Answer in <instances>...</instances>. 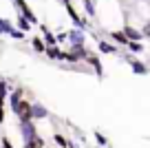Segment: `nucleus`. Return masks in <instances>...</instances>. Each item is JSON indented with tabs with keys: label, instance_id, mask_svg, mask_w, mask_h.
<instances>
[{
	"label": "nucleus",
	"instance_id": "1",
	"mask_svg": "<svg viewBox=\"0 0 150 148\" xmlns=\"http://www.w3.org/2000/svg\"><path fill=\"white\" fill-rule=\"evenodd\" d=\"M44 146H47V142H44V137H40V135H35V137L24 142V148H44Z\"/></svg>",
	"mask_w": 150,
	"mask_h": 148
},
{
	"label": "nucleus",
	"instance_id": "2",
	"mask_svg": "<svg viewBox=\"0 0 150 148\" xmlns=\"http://www.w3.org/2000/svg\"><path fill=\"white\" fill-rule=\"evenodd\" d=\"M31 111H33V120H42V117L49 115V111L42 106V104H31Z\"/></svg>",
	"mask_w": 150,
	"mask_h": 148
},
{
	"label": "nucleus",
	"instance_id": "3",
	"mask_svg": "<svg viewBox=\"0 0 150 148\" xmlns=\"http://www.w3.org/2000/svg\"><path fill=\"white\" fill-rule=\"evenodd\" d=\"M31 46H33V51H35V53H44V51H47L42 38H31Z\"/></svg>",
	"mask_w": 150,
	"mask_h": 148
},
{
	"label": "nucleus",
	"instance_id": "4",
	"mask_svg": "<svg viewBox=\"0 0 150 148\" xmlns=\"http://www.w3.org/2000/svg\"><path fill=\"white\" fill-rule=\"evenodd\" d=\"M9 95V88H7V82L0 80V104H5V97Z\"/></svg>",
	"mask_w": 150,
	"mask_h": 148
},
{
	"label": "nucleus",
	"instance_id": "5",
	"mask_svg": "<svg viewBox=\"0 0 150 148\" xmlns=\"http://www.w3.org/2000/svg\"><path fill=\"white\" fill-rule=\"evenodd\" d=\"M18 27L22 29V31H29V29H31V24H29V20L24 18V16H18Z\"/></svg>",
	"mask_w": 150,
	"mask_h": 148
},
{
	"label": "nucleus",
	"instance_id": "6",
	"mask_svg": "<svg viewBox=\"0 0 150 148\" xmlns=\"http://www.w3.org/2000/svg\"><path fill=\"white\" fill-rule=\"evenodd\" d=\"M0 148H16V146H13V144H11V139H9V137H7V135H5V137L0 139Z\"/></svg>",
	"mask_w": 150,
	"mask_h": 148
},
{
	"label": "nucleus",
	"instance_id": "7",
	"mask_svg": "<svg viewBox=\"0 0 150 148\" xmlns=\"http://www.w3.org/2000/svg\"><path fill=\"white\" fill-rule=\"evenodd\" d=\"M53 139H55V142H57V146H60V148H66V139L62 137L60 133H55V135H53Z\"/></svg>",
	"mask_w": 150,
	"mask_h": 148
},
{
	"label": "nucleus",
	"instance_id": "8",
	"mask_svg": "<svg viewBox=\"0 0 150 148\" xmlns=\"http://www.w3.org/2000/svg\"><path fill=\"white\" fill-rule=\"evenodd\" d=\"M112 38H115V40H117V42H122V44H124V42H128L124 33H112Z\"/></svg>",
	"mask_w": 150,
	"mask_h": 148
},
{
	"label": "nucleus",
	"instance_id": "9",
	"mask_svg": "<svg viewBox=\"0 0 150 148\" xmlns=\"http://www.w3.org/2000/svg\"><path fill=\"white\" fill-rule=\"evenodd\" d=\"M5 122V104H0V124Z\"/></svg>",
	"mask_w": 150,
	"mask_h": 148
},
{
	"label": "nucleus",
	"instance_id": "10",
	"mask_svg": "<svg viewBox=\"0 0 150 148\" xmlns=\"http://www.w3.org/2000/svg\"><path fill=\"white\" fill-rule=\"evenodd\" d=\"M69 2H71V0H64V5H69Z\"/></svg>",
	"mask_w": 150,
	"mask_h": 148
},
{
	"label": "nucleus",
	"instance_id": "11",
	"mask_svg": "<svg viewBox=\"0 0 150 148\" xmlns=\"http://www.w3.org/2000/svg\"><path fill=\"white\" fill-rule=\"evenodd\" d=\"M44 148H51V146H44Z\"/></svg>",
	"mask_w": 150,
	"mask_h": 148
}]
</instances>
